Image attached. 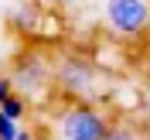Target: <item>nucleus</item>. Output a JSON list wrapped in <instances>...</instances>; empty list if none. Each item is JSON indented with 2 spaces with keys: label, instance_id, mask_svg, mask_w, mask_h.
I'll use <instances>...</instances> for the list:
<instances>
[{
  "label": "nucleus",
  "instance_id": "obj_1",
  "mask_svg": "<svg viewBox=\"0 0 150 140\" xmlns=\"http://www.w3.org/2000/svg\"><path fill=\"white\" fill-rule=\"evenodd\" d=\"M109 133V120L103 109H96L89 103L68 106L55 116V137L58 140H106Z\"/></svg>",
  "mask_w": 150,
  "mask_h": 140
},
{
  "label": "nucleus",
  "instance_id": "obj_2",
  "mask_svg": "<svg viewBox=\"0 0 150 140\" xmlns=\"http://www.w3.org/2000/svg\"><path fill=\"white\" fill-rule=\"evenodd\" d=\"M103 17L112 34L140 38L150 31V0H106Z\"/></svg>",
  "mask_w": 150,
  "mask_h": 140
},
{
  "label": "nucleus",
  "instance_id": "obj_3",
  "mask_svg": "<svg viewBox=\"0 0 150 140\" xmlns=\"http://www.w3.org/2000/svg\"><path fill=\"white\" fill-rule=\"evenodd\" d=\"M55 85L65 96H75V99H92L99 89H103V75L92 62L85 58H65L55 65Z\"/></svg>",
  "mask_w": 150,
  "mask_h": 140
},
{
  "label": "nucleus",
  "instance_id": "obj_4",
  "mask_svg": "<svg viewBox=\"0 0 150 140\" xmlns=\"http://www.w3.org/2000/svg\"><path fill=\"white\" fill-rule=\"evenodd\" d=\"M48 82H55V72H48L45 58H38V55L24 58V62L14 68V89H17V92H24V96L45 92Z\"/></svg>",
  "mask_w": 150,
  "mask_h": 140
},
{
  "label": "nucleus",
  "instance_id": "obj_5",
  "mask_svg": "<svg viewBox=\"0 0 150 140\" xmlns=\"http://www.w3.org/2000/svg\"><path fill=\"white\" fill-rule=\"evenodd\" d=\"M106 140H143V133L137 126H130V123H109Z\"/></svg>",
  "mask_w": 150,
  "mask_h": 140
},
{
  "label": "nucleus",
  "instance_id": "obj_6",
  "mask_svg": "<svg viewBox=\"0 0 150 140\" xmlns=\"http://www.w3.org/2000/svg\"><path fill=\"white\" fill-rule=\"evenodd\" d=\"M17 137H21V120H14L0 109V140H17Z\"/></svg>",
  "mask_w": 150,
  "mask_h": 140
},
{
  "label": "nucleus",
  "instance_id": "obj_7",
  "mask_svg": "<svg viewBox=\"0 0 150 140\" xmlns=\"http://www.w3.org/2000/svg\"><path fill=\"white\" fill-rule=\"evenodd\" d=\"M0 109L7 113V116H14V120H21V116H24V109H28V106H24V99H21L17 92L10 96V99H4V103H0Z\"/></svg>",
  "mask_w": 150,
  "mask_h": 140
},
{
  "label": "nucleus",
  "instance_id": "obj_8",
  "mask_svg": "<svg viewBox=\"0 0 150 140\" xmlns=\"http://www.w3.org/2000/svg\"><path fill=\"white\" fill-rule=\"evenodd\" d=\"M14 92H17V89H14V75H0V103L10 99Z\"/></svg>",
  "mask_w": 150,
  "mask_h": 140
},
{
  "label": "nucleus",
  "instance_id": "obj_9",
  "mask_svg": "<svg viewBox=\"0 0 150 140\" xmlns=\"http://www.w3.org/2000/svg\"><path fill=\"white\" fill-rule=\"evenodd\" d=\"M17 140H38V137H34V133H28V130H21V137H17Z\"/></svg>",
  "mask_w": 150,
  "mask_h": 140
},
{
  "label": "nucleus",
  "instance_id": "obj_10",
  "mask_svg": "<svg viewBox=\"0 0 150 140\" xmlns=\"http://www.w3.org/2000/svg\"><path fill=\"white\" fill-rule=\"evenodd\" d=\"M38 140H58V137H48V133H41V137H38Z\"/></svg>",
  "mask_w": 150,
  "mask_h": 140
},
{
  "label": "nucleus",
  "instance_id": "obj_11",
  "mask_svg": "<svg viewBox=\"0 0 150 140\" xmlns=\"http://www.w3.org/2000/svg\"><path fill=\"white\" fill-rule=\"evenodd\" d=\"M147 51H150V31H147Z\"/></svg>",
  "mask_w": 150,
  "mask_h": 140
},
{
  "label": "nucleus",
  "instance_id": "obj_12",
  "mask_svg": "<svg viewBox=\"0 0 150 140\" xmlns=\"http://www.w3.org/2000/svg\"><path fill=\"white\" fill-rule=\"evenodd\" d=\"M68 4H72V0H68Z\"/></svg>",
  "mask_w": 150,
  "mask_h": 140
}]
</instances>
